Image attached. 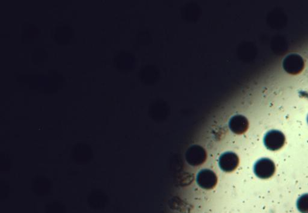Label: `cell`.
<instances>
[{
	"label": "cell",
	"instance_id": "obj_1",
	"mask_svg": "<svg viewBox=\"0 0 308 213\" xmlns=\"http://www.w3.org/2000/svg\"><path fill=\"white\" fill-rule=\"evenodd\" d=\"M283 67L287 73L293 75L298 74L303 70V58L299 54H290L283 60Z\"/></svg>",
	"mask_w": 308,
	"mask_h": 213
},
{
	"label": "cell",
	"instance_id": "obj_2",
	"mask_svg": "<svg viewBox=\"0 0 308 213\" xmlns=\"http://www.w3.org/2000/svg\"><path fill=\"white\" fill-rule=\"evenodd\" d=\"M254 172L258 177L262 179H268L275 173V163L271 159H262L255 164Z\"/></svg>",
	"mask_w": 308,
	"mask_h": 213
},
{
	"label": "cell",
	"instance_id": "obj_3",
	"mask_svg": "<svg viewBox=\"0 0 308 213\" xmlns=\"http://www.w3.org/2000/svg\"><path fill=\"white\" fill-rule=\"evenodd\" d=\"M285 136L278 130H272L266 134L264 137V144L267 148L271 151L281 149L284 145Z\"/></svg>",
	"mask_w": 308,
	"mask_h": 213
},
{
	"label": "cell",
	"instance_id": "obj_4",
	"mask_svg": "<svg viewBox=\"0 0 308 213\" xmlns=\"http://www.w3.org/2000/svg\"><path fill=\"white\" fill-rule=\"evenodd\" d=\"M186 159L192 166H199L206 161V153L202 147L193 146L186 154Z\"/></svg>",
	"mask_w": 308,
	"mask_h": 213
},
{
	"label": "cell",
	"instance_id": "obj_5",
	"mask_svg": "<svg viewBox=\"0 0 308 213\" xmlns=\"http://www.w3.org/2000/svg\"><path fill=\"white\" fill-rule=\"evenodd\" d=\"M197 180L199 186L207 190L213 188L217 183L216 175L213 171L209 169L200 171Z\"/></svg>",
	"mask_w": 308,
	"mask_h": 213
},
{
	"label": "cell",
	"instance_id": "obj_6",
	"mask_svg": "<svg viewBox=\"0 0 308 213\" xmlns=\"http://www.w3.org/2000/svg\"><path fill=\"white\" fill-rule=\"evenodd\" d=\"M238 163L239 159L234 153H226L220 157L219 166L221 169L227 173H230L236 169Z\"/></svg>",
	"mask_w": 308,
	"mask_h": 213
},
{
	"label": "cell",
	"instance_id": "obj_7",
	"mask_svg": "<svg viewBox=\"0 0 308 213\" xmlns=\"http://www.w3.org/2000/svg\"><path fill=\"white\" fill-rule=\"evenodd\" d=\"M229 126L232 132L237 135H241L247 131L249 122L245 117L235 115L230 119Z\"/></svg>",
	"mask_w": 308,
	"mask_h": 213
},
{
	"label": "cell",
	"instance_id": "obj_8",
	"mask_svg": "<svg viewBox=\"0 0 308 213\" xmlns=\"http://www.w3.org/2000/svg\"><path fill=\"white\" fill-rule=\"evenodd\" d=\"M297 208L302 213H308V194L303 195L297 201Z\"/></svg>",
	"mask_w": 308,
	"mask_h": 213
},
{
	"label": "cell",
	"instance_id": "obj_9",
	"mask_svg": "<svg viewBox=\"0 0 308 213\" xmlns=\"http://www.w3.org/2000/svg\"><path fill=\"white\" fill-rule=\"evenodd\" d=\"M307 122H308V116H307Z\"/></svg>",
	"mask_w": 308,
	"mask_h": 213
}]
</instances>
